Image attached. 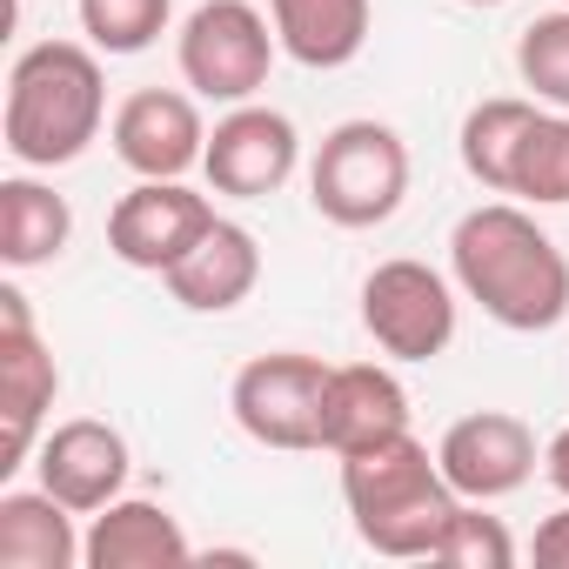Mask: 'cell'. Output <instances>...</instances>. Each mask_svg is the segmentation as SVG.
I'll return each instance as SVG.
<instances>
[{"instance_id":"cb8c5ba5","label":"cell","mask_w":569,"mask_h":569,"mask_svg":"<svg viewBox=\"0 0 569 569\" xmlns=\"http://www.w3.org/2000/svg\"><path fill=\"white\" fill-rule=\"evenodd\" d=\"M429 562H449V569H509L516 562V536L502 529V516H489V502H456V516L436 536Z\"/></svg>"},{"instance_id":"d4e9b609","label":"cell","mask_w":569,"mask_h":569,"mask_svg":"<svg viewBox=\"0 0 569 569\" xmlns=\"http://www.w3.org/2000/svg\"><path fill=\"white\" fill-rule=\"evenodd\" d=\"M529 556H536L542 569H569V502H562V509H549V516L536 522Z\"/></svg>"},{"instance_id":"ffe728a7","label":"cell","mask_w":569,"mask_h":569,"mask_svg":"<svg viewBox=\"0 0 569 569\" xmlns=\"http://www.w3.org/2000/svg\"><path fill=\"white\" fill-rule=\"evenodd\" d=\"M542 114L536 94H496V101H476L462 114V134H456V154L469 168V181H482L489 194H509V168H516V148L529 134V121Z\"/></svg>"},{"instance_id":"d6986e66","label":"cell","mask_w":569,"mask_h":569,"mask_svg":"<svg viewBox=\"0 0 569 569\" xmlns=\"http://www.w3.org/2000/svg\"><path fill=\"white\" fill-rule=\"evenodd\" d=\"M81 529L74 509L48 489H8L0 496V569H74Z\"/></svg>"},{"instance_id":"30bf717a","label":"cell","mask_w":569,"mask_h":569,"mask_svg":"<svg viewBox=\"0 0 569 569\" xmlns=\"http://www.w3.org/2000/svg\"><path fill=\"white\" fill-rule=\"evenodd\" d=\"M201 94H181V88H134L114 121H108V141H114V161L134 174V181H181L188 168H201L208 154V121L194 108Z\"/></svg>"},{"instance_id":"3957f363","label":"cell","mask_w":569,"mask_h":569,"mask_svg":"<svg viewBox=\"0 0 569 569\" xmlns=\"http://www.w3.org/2000/svg\"><path fill=\"white\" fill-rule=\"evenodd\" d=\"M342 502H349V522L356 536L389 556V562H429L436 556V536L449 529L456 516V489L442 476V462L429 456V442H416V429L376 442V449H356L342 456Z\"/></svg>"},{"instance_id":"8fae6325","label":"cell","mask_w":569,"mask_h":569,"mask_svg":"<svg viewBox=\"0 0 569 569\" xmlns=\"http://www.w3.org/2000/svg\"><path fill=\"white\" fill-rule=\"evenodd\" d=\"M436 462H442V476H449V489L462 502H502V496H516L536 476L542 456H536V436H529L522 416H509V409H469V416H456L442 429Z\"/></svg>"},{"instance_id":"2e32d148","label":"cell","mask_w":569,"mask_h":569,"mask_svg":"<svg viewBox=\"0 0 569 569\" xmlns=\"http://www.w3.org/2000/svg\"><path fill=\"white\" fill-rule=\"evenodd\" d=\"M161 281H168V296L188 316H228V309H241L254 296V281H261V241L241 221H214Z\"/></svg>"},{"instance_id":"83f0119b","label":"cell","mask_w":569,"mask_h":569,"mask_svg":"<svg viewBox=\"0 0 569 569\" xmlns=\"http://www.w3.org/2000/svg\"><path fill=\"white\" fill-rule=\"evenodd\" d=\"M562 8H569V0H562Z\"/></svg>"},{"instance_id":"7a4b0ae2","label":"cell","mask_w":569,"mask_h":569,"mask_svg":"<svg viewBox=\"0 0 569 569\" xmlns=\"http://www.w3.org/2000/svg\"><path fill=\"white\" fill-rule=\"evenodd\" d=\"M108 114V74L101 48L81 41H34L8 68V114H0V141H8L14 168H68L101 141Z\"/></svg>"},{"instance_id":"5bb4252c","label":"cell","mask_w":569,"mask_h":569,"mask_svg":"<svg viewBox=\"0 0 569 569\" xmlns=\"http://www.w3.org/2000/svg\"><path fill=\"white\" fill-rule=\"evenodd\" d=\"M409 429V389L396 369L382 362H342L329 369V389H322V449L342 462L356 449H376L389 436Z\"/></svg>"},{"instance_id":"4fadbf2b","label":"cell","mask_w":569,"mask_h":569,"mask_svg":"<svg viewBox=\"0 0 569 569\" xmlns=\"http://www.w3.org/2000/svg\"><path fill=\"white\" fill-rule=\"evenodd\" d=\"M34 476L74 516H94V509H108L128 489V436L114 422H101V416H68V422H54L41 436Z\"/></svg>"},{"instance_id":"4316f807","label":"cell","mask_w":569,"mask_h":569,"mask_svg":"<svg viewBox=\"0 0 569 569\" xmlns=\"http://www.w3.org/2000/svg\"><path fill=\"white\" fill-rule=\"evenodd\" d=\"M462 8H502V0H462Z\"/></svg>"},{"instance_id":"44dd1931","label":"cell","mask_w":569,"mask_h":569,"mask_svg":"<svg viewBox=\"0 0 569 569\" xmlns=\"http://www.w3.org/2000/svg\"><path fill=\"white\" fill-rule=\"evenodd\" d=\"M509 194L529 208H569V114L562 108H542L529 121L516 168H509Z\"/></svg>"},{"instance_id":"6da1fadb","label":"cell","mask_w":569,"mask_h":569,"mask_svg":"<svg viewBox=\"0 0 569 569\" xmlns=\"http://www.w3.org/2000/svg\"><path fill=\"white\" fill-rule=\"evenodd\" d=\"M456 289L509 336H542L569 316V254L522 201H482L449 234Z\"/></svg>"},{"instance_id":"603a6c76","label":"cell","mask_w":569,"mask_h":569,"mask_svg":"<svg viewBox=\"0 0 569 569\" xmlns=\"http://www.w3.org/2000/svg\"><path fill=\"white\" fill-rule=\"evenodd\" d=\"M516 74H522V88H529L542 108H562V114H569V8L536 14V21L516 34Z\"/></svg>"},{"instance_id":"7c38bea8","label":"cell","mask_w":569,"mask_h":569,"mask_svg":"<svg viewBox=\"0 0 569 569\" xmlns=\"http://www.w3.org/2000/svg\"><path fill=\"white\" fill-rule=\"evenodd\" d=\"M61 396V369L34 329V309L21 289H0V409H8V462L0 469H21L41 449V422Z\"/></svg>"},{"instance_id":"7402d4cb","label":"cell","mask_w":569,"mask_h":569,"mask_svg":"<svg viewBox=\"0 0 569 569\" xmlns=\"http://www.w3.org/2000/svg\"><path fill=\"white\" fill-rule=\"evenodd\" d=\"M168 21H174V0H81V34L108 61L148 54L168 34Z\"/></svg>"},{"instance_id":"277c9868","label":"cell","mask_w":569,"mask_h":569,"mask_svg":"<svg viewBox=\"0 0 569 569\" xmlns=\"http://www.w3.org/2000/svg\"><path fill=\"white\" fill-rule=\"evenodd\" d=\"M409 194V141L389 121H336L309 161V201L322 221L362 234L382 228Z\"/></svg>"},{"instance_id":"484cf974","label":"cell","mask_w":569,"mask_h":569,"mask_svg":"<svg viewBox=\"0 0 569 569\" xmlns=\"http://www.w3.org/2000/svg\"><path fill=\"white\" fill-rule=\"evenodd\" d=\"M542 476H549V489L569 502V422H562V429L542 442Z\"/></svg>"},{"instance_id":"5b68a950","label":"cell","mask_w":569,"mask_h":569,"mask_svg":"<svg viewBox=\"0 0 569 569\" xmlns=\"http://www.w3.org/2000/svg\"><path fill=\"white\" fill-rule=\"evenodd\" d=\"M274 54H281L274 21L254 8V0H201L174 34V61H181L188 94L221 101V108L254 101L268 88Z\"/></svg>"},{"instance_id":"ac0fdd59","label":"cell","mask_w":569,"mask_h":569,"mask_svg":"<svg viewBox=\"0 0 569 569\" xmlns=\"http://www.w3.org/2000/svg\"><path fill=\"white\" fill-rule=\"evenodd\" d=\"M68 241H74V208H68V194H54L48 181H34V168L0 181V261H8L14 274L61 261Z\"/></svg>"},{"instance_id":"9a60e30c","label":"cell","mask_w":569,"mask_h":569,"mask_svg":"<svg viewBox=\"0 0 569 569\" xmlns=\"http://www.w3.org/2000/svg\"><path fill=\"white\" fill-rule=\"evenodd\" d=\"M81 562L88 569H181V562H194V542L168 502L114 496L108 509H94V522L81 536Z\"/></svg>"},{"instance_id":"8992f818","label":"cell","mask_w":569,"mask_h":569,"mask_svg":"<svg viewBox=\"0 0 569 569\" xmlns=\"http://www.w3.org/2000/svg\"><path fill=\"white\" fill-rule=\"evenodd\" d=\"M362 329L389 362H436L456 342V281L416 254L362 274Z\"/></svg>"},{"instance_id":"52a82bcc","label":"cell","mask_w":569,"mask_h":569,"mask_svg":"<svg viewBox=\"0 0 569 569\" xmlns=\"http://www.w3.org/2000/svg\"><path fill=\"white\" fill-rule=\"evenodd\" d=\"M322 389H329L322 356L274 349V356H254V362L234 369L228 409H234V429L248 442L302 456V449H322Z\"/></svg>"},{"instance_id":"9c48e42d","label":"cell","mask_w":569,"mask_h":569,"mask_svg":"<svg viewBox=\"0 0 569 569\" xmlns=\"http://www.w3.org/2000/svg\"><path fill=\"white\" fill-rule=\"evenodd\" d=\"M214 201L188 181H134L114 208H108V248L114 261L141 268V274H168L208 228H214Z\"/></svg>"},{"instance_id":"e0dca14e","label":"cell","mask_w":569,"mask_h":569,"mask_svg":"<svg viewBox=\"0 0 569 569\" xmlns=\"http://www.w3.org/2000/svg\"><path fill=\"white\" fill-rule=\"evenodd\" d=\"M268 21H274V41L289 61H302L316 74H336L369 48L376 8L369 0H268Z\"/></svg>"},{"instance_id":"ba28073f","label":"cell","mask_w":569,"mask_h":569,"mask_svg":"<svg viewBox=\"0 0 569 569\" xmlns=\"http://www.w3.org/2000/svg\"><path fill=\"white\" fill-rule=\"evenodd\" d=\"M296 168H302V134H296V121L281 114V108L241 101V108H228L208 128L201 174L228 201H268L274 188H289Z\"/></svg>"}]
</instances>
